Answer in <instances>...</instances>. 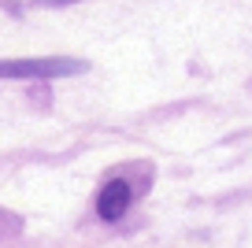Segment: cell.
<instances>
[{"mask_svg":"<svg viewBox=\"0 0 252 248\" xmlns=\"http://www.w3.org/2000/svg\"><path fill=\"white\" fill-rule=\"evenodd\" d=\"M86 63L78 60H4L0 63V78H67V74H82Z\"/></svg>","mask_w":252,"mask_h":248,"instance_id":"1","label":"cell"},{"mask_svg":"<svg viewBox=\"0 0 252 248\" xmlns=\"http://www.w3.org/2000/svg\"><path fill=\"white\" fill-rule=\"evenodd\" d=\"M126 208H130V186H126L123 178H111L108 186L100 189V196H96V215H100L104 222H115V218L126 215Z\"/></svg>","mask_w":252,"mask_h":248,"instance_id":"2","label":"cell"},{"mask_svg":"<svg viewBox=\"0 0 252 248\" xmlns=\"http://www.w3.org/2000/svg\"><path fill=\"white\" fill-rule=\"evenodd\" d=\"M37 4H45V8H63V4H74V0H37Z\"/></svg>","mask_w":252,"mask_h":248,"instance_id":"3","label":"cell"}]
</instances>
